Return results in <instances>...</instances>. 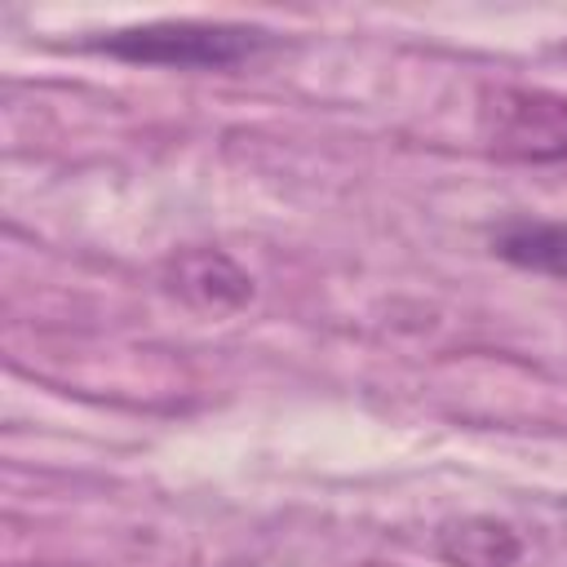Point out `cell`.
<instances>
[{
	"label": "cell",
	"instance_id": "obj_1",
	"mask_svg": "<svg viewBox=\"0 0 567 567\" xmlns=\"http://www.w3.org/2000/svg\"><path fill=\"white\" fill-rule=\"evenodd\" d=\"M89 49L120 58V62H142V66H177V71H221L257 58L270 49L266 27L248 22H199V18H164V22H142V27H120L106 31L102 40H89Z\"/></svg>",
	"mask_w": 567,
	"mask_h": 567
},
{
	"label": "cell",
	"instance_id": "obj_2",
	"mask_svg": "<svg viewBox=\"0 0 567 567\" xmlns=\"http://www.w3.org/2000/svg\"><path fill=\"white\" fill-rule=\"evenodd\" d=\"M478 142L514 164H567V93L536 84H487L478 93Z\"/></svg>",
	"mask_w": 567,
	"mask_h": 567
},
{
	"label": "cell",
	"instance_id": "obj_3",
	"mask_svg": "<svg viewBox=\"0 0 567 567\" xmlns=\"http://www.w3.org/2000/svg\"><path fill=\"white\" fill-rule=\"evenodd\" d=\"M164 284L182 301H190L199 310H213V315L239 310L252 297L248 270H239L221 248H182V252H173L164 261Z\"/></svg>",
	"mask_w": 567,
	"mask_h": 567
},
{
	"label": "cell",
	"instance_id": "obj_4",
	"mask_svg": "<svg viewBox=\"0 0 567 567\" xmlns=\"http://www.w3.org/2000/svg\"><path fill=\"white\" fill-rule=\"evenodd\" d=\"M492 252L518 270L567 279V221L509 217L492 230Z\"/></svg>",
	"mask_w": 567,
	"mask_h": 567
},
{
	"label": "cell",
	"instance_id": "obj_5",
	"mask_svg": "<svg viewBox=\"0 0 567 567\" xmlns=\"http://www.w3.org/2000/svg\"><path fill=\"white\" fill-rule=\"evenodd\" d=\"M439 554L452 567H509L523 554V545L496 518H461L439 532Z\"/></svg>",
	"mask_w": 567,
	"mask_h": 567
}]
</instances>
